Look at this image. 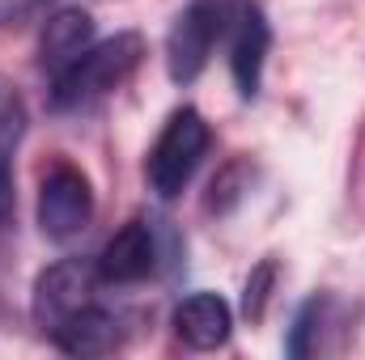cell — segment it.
Returning <instances> with one entry per match:
<instances>
[{
  "instance_id": "cell-1",
  "label": "cell",
  "mask_w": 365,
  "mask_h": 360,
  "mask_svg": "<svg viewBox=\"0 0 365 360\" xmlns=\"http://www.w3.org/2000/svg\"><path fill=\"white\" fill-rule=\"evenodd\" d=\"M145 60V38L123 30L115 38L93 43L86 55H77L60 77H51V110H81L98 97L115 93Z\"/></svg>"
},
{
  "instance_id": "cell-2",
  "label": "cell",
  "mask_w": 365,
  "mask_h": 360,
  "mask_svg": "<svg viewBox=\"0 0 365 360\" xmlns=\"http://www.w3.org/2000/svg\"><path fill=\"white\" fill-rule=\"evenodd\" d=\"M208 144H212V132L204 123V115L195 106H179L170 110V119L162 123L149 157H145V179L153 186L158 199H179L182 186L195 179L200 162L208 157Z\"/></svg>"
},
{
  "instance_id": "cell-3",
  "label": "cell",
  "mask_w": 365,
  "mask_h": 360,
  "mask_svg": "<svg viewBox=\"0 0 365 360\" xmlns=\"http://www.w3.org/2000/svg\"><path fill=\"white\" fill-rule=\"evenodd\" d=\"M238 4L242 0H191L175 17L166 34V73L175 85H191L204 73L212 47L221 43V34H230Z\"/></svg>"
},
{
  "instance_id": "cell-4",
  "label": "cell",
  "mask_w": 365,
  "mask_h": 360,
  "mask_svg": "<svg viewBox=\"0 0 365 360\" xmlns=\"http://www.w3.org/2000/svg\"><path fill=\"white\" fill-rule=\"evenodd\" d=\"M102 288V275L93 259H56L51 268L38 271L34 292H30V318L43 335H56L68 318L90 309Z\"/></svg>"
},
{
  "instance_id": "cell-5",
  "label": "cell",
  "mask_w": 365,
  "mask_h": 360,
  "mask_svg": "<svg viewBox=\"0 0 365 360\" xmlns=\"http://www.w3.org/2000/svg\"><path fill=\"white\" fill-rule=\"evenodd\" d=\"M93 221V182L90 174L68 162V157H56L43 182H38V229L43 238L51 242H73L90 229Z\"/></svg>"
},
{
  "instance_id": "cell-6",
  "label": "cell",
  "mask_w": 365,
  "mask_h": 360,
  "mask_svg": "<svg viewBox=\"0 0 365 360\" xmlns=\"http://www.w3.org/2000/svg\"><path fill=\"white\" fill-rule=\"evenodd\" d=\"M102 284L110 288H132L140 280H149L158 271V238H153V225L145 216H132L128 225H119L110 233V242L102 246V255L93 259Z\"/></svg>"
},
{
  "instance_id": "cell-7",
  "label": "cell",
  "mask_w": 365,
  "mask_h": 360,
  "mask_svg": "<svg viewBox=\"0 0 365 360\" xmlns=\"http://www.w3.org/2000/svg\"><path fill=\"white\" fill-rule=\"evenodd\" d=\"M268 47H272V26H268L264 9L251 4V0H242L238 13H234V21H230V73H234V85H238V93L247 102L259 97Z\"/></svg>"
},
{
  "instance_id": "cell-8",
  "label": "cell",
  "mask_w": 365,
  "mask_h": 360,
  "mask_svg": "<svg viewBox=\"0 0 365 360\" xmlns=\"http://www.w3.org/2000/svg\"><path fill=\"white\" fill-rule=\"evenodd\" d=\"M230 331H234V309H230V301L221 292H204L200 288V292H187L175 305V335L195 352L225 348Z\"/></svg>"
},
{
  "instance_id": "cell-9",
  "label": "cell",
  "mask_w": 365,
  "mask_h": 360,
  "mask_svg": "<svg viewBox=\"0 0 365 360\" xmlns=\"http://www.w3.org/2000/svg\"><path fill=\"white\" fill-rule=\"evenodd\" d=\"M93 47V17L86 9L68 4V9H56L47 21H43V34H38V68L60 77L77 55H86Z\"/></svg>"
},
{
  "instance_id": "cell-10",
  "label": "cell",
  "mask_w": 365,
  "mask_h": 360,
  "mask_svg": "<svg viewBox=\"0 0 365 360\" xmlns=\"http://www.w3.org/2000/svg\"><path fill=\"white\" fill-rule=\"evenodd\" d=\"M60 352H73V356H102V352H115L123 344V318L93 301L90 309H81L77 318H68L56 335H47Z\"/></svg>"
},
{
  "instance_id": "cell-11",
  "label": "cell",
  "mask_w": 365,
  "mask_h": 360,
  "mask_svg": "<svg viewBox=\"0 0 365 360\" xmlns=\"http://www.w3.org/2000/svg\"><path fill=\"white\" fill-rule=\"evenodd\" d=\"M26 132V106L9 81H0V233L13 225L17 212V186H13V153Z\"/></svg>"
},
{
  "instance_id": "cell-12",
  "label": "cell",
  "mask_w": 365,
  "mask_h": 360,
  "mask_svg": "<svg viewBox=\"0 0 365 360\" xmlns=\"http://www.w3.org/2000/svg\"><path fill=\"white\" fill-rule=\"evenodd\" d=\"M336 309H340V301L331 292H314L297 309V318L289 327V339H284V352L297 356V360L323 352V335H327V327H336Z\"/></svg>"
},
{
  "instance_id": "cell-13",
  "label": "cell",
  "mask_w": 365,
  "mask_h": 360,
  "mask_svg": "<svg viewBox=\"0 0 365 360\" xmlns=\"http://www.w3.org/2000/svg\"><path fill=\"white\" fill-rule=\"evenodd\" d=\"M272 284H276V263H259V268L251 271V280H247V292H242V309H247V318L251 322H259L264 318V309H268V297H272Z\"/></svg>"
}]
</instances>
